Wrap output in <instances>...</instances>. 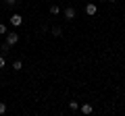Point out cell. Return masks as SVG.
<instances>
[{
    "label": "cell",
    "instance_id": "6da1fadb",
    "mask_svg": "<svg viewBox=\"0 0 125 116\" xmlns=\"http://www.w3.org/2000/svg\"><path fill=\"white\" fill-rule=\"evenodd\" d=\"M75 15H77V10L73 8V6H67V8H65V19H67V21H73Z\"/></svg>",
    "mask_w": 125,
    "mask_h": 116
},
{
    "label": "cell",
    "instance_id": "7a4b0ae2",
    "mask_svg": "<svg viewBox=\"0 0 125 116\" xmlns=\"http://www.w3.org/2000/svg\"><path fill=\"white\" fill-rule=\"evenodd\" d=\"M21 23H23V17H21V15H17V13L10 15V25H13V27H19Z\"/></svg>",
    "mask_w": 125,
    "mask_h": 116
},
{
    "label": "cell",
    "instance_id": "3957f363",
    "mask_svg": "<svg viewBox=\"0 0 125 116\" xmlns=\"http://www.w3.org/2000/svg\"><path fill=\"white\" fill-rule=\"evenodd\" d=\"M17 41H19V33L10 31L9 35H6V44H9V46H15V44H17Z\"/></svg>",
    "mask_w": 125,
    "mask_h": 116
},
{
    "label": "cell",
    "instance_id": "277c9868",
    "mask_svg": "<svg viewBox=\"0 0 125 116\" xmlns=\"http://www.w3.org/2000/svg\"><path fill=\"white\" fill-rule=\"evenodd\" d=\"M96 13H98V6L94 4V2H90V4L85 6V15H90V17H94Z\"/></svg>",
    "mask_w": 125,
    "mask_h": 116
},
{
    "label": "cell",
    "instance_id": "5b68a950",
    "mask_svg": "<svg viewBox=\"0 0 125 116\" xmlns=\"http://www.w3.org/2000/svg\"><path fill=\"white\" fill-rule=\"evenodd\" d=\"M92 104H83V106H81V114H92Z\"/></svg>",
    "mask_w": 125,
    "mask_h": 116
},
{
    "label": "cell",
    "instance_id": "8992f818",
    "mask_svg": "<svg viewBox=\"0 0 125 116\" xmlns=\"http://www.w3.org/2000/svg\"><path fill=\"white\" fill-rule=\"evenodd\" d=\"M52 35L54 37H61L62 35V29H61V27H52Z\"/></svg>",
    "mask_w": 125,
    "mask_h": 116
},
{
    "label": "cell",
    "instance_id": "52a82bcc",
    "mask_svg": "<svg viewBox=\"0 0 125 116\" xmlns=\"http://www.w3.org/2000/svg\"><path fill=\"white\" fill-rule=\"evenodd\" d=\"M21 68H23V62L21 60H15L13 62V71H21Z\"/></svg>",
    "mask_w": 125,
    "mask_h": 116
},
{
    "label": "cell",
    "instance_id": "ba28073f",
    "mask_svg": "<svg viewBox=\"0 0 125 116\" xmlns=\"http://www.w3.org/2000/svg\"><path fill=\"white\" fill-rule=\"evenodd\" d=\"M58 13H61L58 4H52V6H50V15H58Z\"/></svg>",
    "mask_w": 125,
    "mask_h": 116
},
{
    "label": "cell",
    "instance_id": "9c48e42d",
    "mask_svg": "<svg viewBox=\"0 0 125 116\" xmlns=\"http://www.w3.org/2000/svg\"><path fill=\"white\" fill-rule=\"evenodd\" d=\"M69 108H71L73 112H77V110H79V104H77V102H69Z\"/></svg>",
    "mask_w": 125,
    "mask_h": 116
},
{
    "label": "cell",
    "instance_id": "30bf717a",
    "mask_svg": "<svg viewBox=\"0 0 125 116\" xmlns=\"http://www.w3.org/2000/svg\"><path fill=\"white\" fill-rule=\"evenodd\" d=\"M0 50H2V52H9V50H10V46H9V44H6V41H4V44L0 46Z\"/></svg>",
    "mask_w": 125,
    "mask_h": 116
},
{
    "label": "cell",
    "instance_id": "8fae6325",
    "mask_svg": "<svg viewBox=\"0 0 125 116\" xmlns=\"http://www.w3.org/2000/svg\"><path fill=\"white\" fill-rule=\"evenodd\" d=\"M4 112H6V104L0 102V114H4Z\"/></svg>",
    "mask_w": 125,
    "mask_h": 116
},
{
    "label": "cell",
    "instance_id": "7c38bea8",
    "mask_svg": "<svg viewBox=\"0 0 125 116\" xmlns=\"http://www.w3.org/2000/svg\"><path fill=\"white\" fill-rule=\"evenodd\" d=\"M6 33V25H2V23H0V35H4Z\"/></svg>",
    "mask_w": 125,
    "mask_h": 116
},
{
    "label": "cell",
    "instance_id": "4fadbf2b",
    "mask_svg": "<svg viewBox=\"0 0 125 116\" xmlns=\"http://www.w3.org/2000/svg\"><path fill=\"white\" fill-rule=\"evenodd\" d=\"M4 2H6V4H9V6H15V4H17V2H19V0H4Z\"/></svg>",
    "mask_w": 125,
    "mask_h": 116
},
{
    "label": "cell",
    "instance_id": "5bb4252c",
    "mask_svg": "<svg viewBox=\"0 0 125 116\" xmlns=\"http://www.w3.org/2000/svg\"><path fill=\"white\" fill-rule=\"evenodd\" d=\"M4 66H6V60H4L2 56H0V68H4Z\"/></svg>",
    "mask_w": 125,
    "mask_h": 116
},
{
    "label": "cell",
    "instance_id": "9a60e30c",
    "mask_svg": "<svg viewBox=\"0 0 125 116\" xmlns=\"http://www.w3.org/2000/svg\"><path fill=\"white\" fill-rule=\"evenodd\" d=\"M111 2H117V0H111Z\"/></svg>",
    "mask_w": 125,
    "mask_h": 116
},
{
    "label": "cell",
    "instance_id": "2e32d148",
    "mask_svg": "<svg viewBox=\"0 0 125 116\" xmlns=\"http://www.w3.org/2000/svg\"><path fill=\"white\" fill-rule=\"evenodd\" d=\"M100 2H104V0H100Z\"/></svg>",
    "mask_w": 125,
    "mask_h": 116
}]
</instances>
